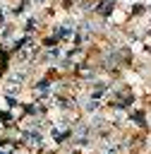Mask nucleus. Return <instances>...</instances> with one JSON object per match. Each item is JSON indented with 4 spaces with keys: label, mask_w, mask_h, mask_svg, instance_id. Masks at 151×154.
<instances>
[{
    "label": "nucleus",
    "mask_w": 151,
    "mask_h": 154,
    "mask_svg": "<svg viewBox=\"0 0 151 154\" xmlns=\"http://www.w3.org/2000/svg\"><path fill=\"white\" fill-rule=\"evenodd\" d=\"M115 0H98L96 2V10H93V14L96 17H101V19H108L110 14H113V10H115Z\"/></svg>",
    "instance_id": "obj_1"
},
{
    "label": "nucleus",
    "mask_w": 151,
    "mask_h": 154,
    "mask_svg": "<svg viewBox=\"0 0 151 154\" xmlns=\"http://www.w3.org/2000/svg\"><path fill=\"white\" fill-rule=\"evenodd\" d=\"M127 120H129V123H134L139 130H146V118H144V113H141V111H129Z\"/></svg>",
    "instance_id": "obj_2"
}]
</instances>
